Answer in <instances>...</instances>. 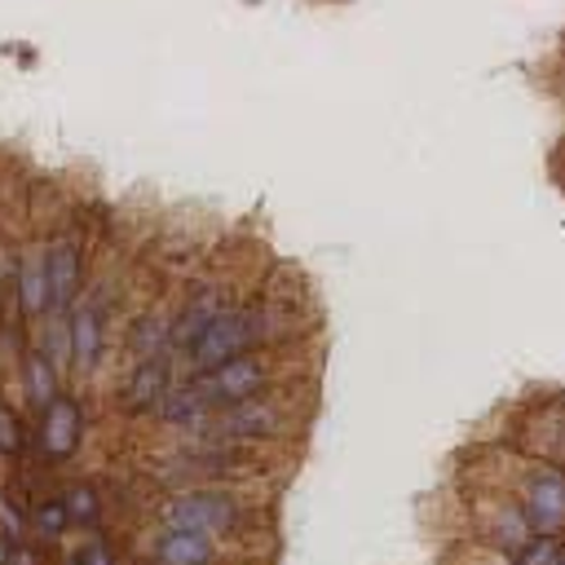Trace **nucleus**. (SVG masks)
Wrapping results in <instances>:
<instances>
[{
  "label": "nucleus",
  "instance_id": "f3484780",
  "mask_svg": "<svg viewBox=\"0 0 565 565\" xmlns=\"http://www.w3.org/2000/svg\"><path fill=\"white\" fill-rule=\"evenodd\" d=\"M62 508L71 516V534H93V530H110V494L102 490L97 477H66L57 481Z\"/></svg>",
  "mask_w": 565,
  "mask_h": 565
},
{
  "label": "nucleus",
  "instance_id": "2eb2a0df",
  "mask_svg": "<svg viewBox=\"0 0 565 565\" xmlns=\"http://www.w3.org/2000/svg\"><path fill=\"white\" fill-rule=\"evenodd\" d=\"M119 353H124V362L172 353V300L141 305V309L119 327Z\"/></svg>",
  "mask_w": 565,
  "mask_h": 565
},
{
  "label": "nucleus",
  "instance_id": "6ab92c4d",
  "mask_svg": "<svg viewBox=\"0 0 565 565\" xmlns=\"http://www.w3.org/2000/svg\"><path fill=\"white\" fill-rule=\"evenodd\" d=\"M53 565H128V561L110 530H93L75 547H53Z\"/></svg>",
  "mask_w": 565,
  "mask_h": 565
},
{
  "label": "nucleus",
  "instance_id": "393cba45",
  "mask_svg": "<svg viewBox=\"0 0 565 565\" xmlns=\"http://www.w3.org/2000/svg\"><path fill=\"white\" fill-rule=\"evenodd\" d=\"M128 565H150V561H128Z\"/></svg>",
  "mask_w": 565,
  "mask_h": 565
},
{
  "label": "nucleus",
  "instance_id": "b1692460",
  "mask_svg": "<svg viewBox=\"0 0 565 565\" xmlns=\"http://www.w3.org/2000/svg\"><path fill=\"white\" fill-rule=\"evenodd\" d=\"M556 565H565V543H561V556H556Z\"/></svg>",
  "mask_w": 565,
  "mask_h": 565
},
{
  "label": "nucleus",
  "instance_id": "9d476101",
  "mask_svg": "<svg viewBox=\"0 0 565 565\" xmlns=\"http://www.w3.org/2000/svg\"><path fill=\"white\" fill-rule=\"evenodd\" d=\"M181 366L172 353H159V358H137V362H124L119 380H115V411L124 419H150V411L159 406V397L177 384Z\"/></svg>",
  "mask_w": 565,
  "mask_h": 565
},
{
  "label": "nucleus",
  "instance_id": "5701e85b",
  "mask_svg": "<svg viewBox=\"0 0 565 565\" xmlns=\"http://www.w3.org/2000/svg\"><path fill=\"white\" fill-rule=\"evenodd\" d=\"M0 340H9V300L0 291Z\"/></svg>",
  "mask_w": 565,
  "mask_h": 565
},
{
  "label": "nucleus",
  "instance_id": "dca6fc26",
  "mask_svg": "<svg viewBox=\"0 0 565 565\" xmlns=\"http://www.w3.org/2000/svg\"><path fill=\"white\" fill-rule=\"evenodd\" d=\"M207 402H203V393L194 388V380L190 375H177V384L159 397V406L150 411V424L168 437V441H181V437H194L199 428H203V419H207Z\"/></svg>",
  "mask_w": 565,
  "mask_h": 565
},
{
  "label": "nucleus",
  "instance_id": "a211bd4d",
  "mask_svg": "<svg viewBox=\"0 0 565 565\" xmlns=\"http://www.w3.org/2000/svg\"><path fill=\"white\" fill-rule=\"evenodd\" d=\"M66 534H71V516L62 508L57 486L31 490V499H26V539H35L40 547H62Z\"/></svg>",
  "mask_w": 565,
  "mask_h": 565
},
{
  "label": "nucleus",
  "instance_id": "f257e3e1",
  "mask_svg": "<svg viewBox=\"0 0 565 565\" xmlns=\"http://www.w3.org/2000/svg\"><path fill=\"white\" fill-rule=\"evenodd\" d=\"M260 503L252 499V486H221V481H190V486H163L154 503L146 508L150 525L194 530L225 547L247 543L256 530Z\"/></svg>",
  "mask_w": 565,
  "mask_h": 565
},
{
  "label": "nucleus",
  "instance_id": "0eeeda50",
  "mask_svg": "<svg viewBox=\"0 0 565 565\" xmlns=\"http://www.w3.org/2000/svg\"><path fill=\"white\" fill-rule=\"evenodd\" d=\"M234 282L225 274H194L185 287L172 296V358L181 362L185 349L207 331V322L234 300Z\"/></svg>",
  "mask_w": 565,
  "mask_h": 565
},
{
  "label": "nucleus",
  "instance_id": "f03ea898",
  "mask_svg": "<svg viewBox=\"0 0 565 565\" xmlns=\"http://www.w3.org/2000/svg\"><path fill=\"white\" fill-rule=\"evenodd\" d=\"M300 433V402L291 397V384L230 402V406H212L203 428L194 437H216V441H234V446H256V450H282L291 437Z\"/></svg>",
  "mask_w": 565,
  "mask_h": 565
},
{
  "label": "nucleus",
  "instance_id": "39448f33",
  "mask_svg": "<svg viewBox=\"0 0 565 565\" xmlns=\"http://www.w3.org/2000/svg\"><path fill=\"white\" fill-rule=\"evenodd\" d=\"M66 327H71V375L75 380H97L106 371V362H110V349H115L110 291L88 278L84 296L66 309Z\"/></svg>",
  "mask_w": 565,
  "mask_h": 565
},
{
  "label": "nucleus",
  "instance_id": "4468645a",
  "mask_svg": "<svg viewBox=\"0 0 565 565\" xmlns=\"http://www.w3.org/2000/svg\"><path fill=\"white\" fill-rule=\"evenodd\" d=\"M13 375H18V397H22V411H40V406H49L62 388H66V375H62V366L26 335L18 349H13Z\"/></svg>",
  "mask_w": 565,
  "mask_h": 565
},
{
  "label": "nucleus",
  "instance_id": "aec40b11",
  "mask_svg": "<svg viewBox=\"0 0 565 565\" xmlns=\"http://www.w3.org/2000/svg\"><path fill=\"white\" fill-rule=\"evenodd\" d=\"M31 455V419L22 406H13L0 393V459L4 463H22Z\"/></svg>",
  "mask_w": 565,
  "mask_h": 565
},
{
  "label": "nucleus",
  "instance_id": "20e7f679",
  "mask_svg": "<svg viewBox=\"0 0 565 565\" xmlns=\"http://www.w3.org/2000/svg\"><path fill=\"white\" fill-rule=\"evenodd\" d=\"M84 441H88V402L79 388L66 384L49 406L31 415V455L44 472H53L75 463Z\"/></svg>",
  "mask_w": 565,
  "mask_h": 565
},
{
  "label": "nucleus",
  "instance_id": "f8f14e48",
  "mask_svg": "<svg viewBox=\"0 0 565 565\" xmlns=\"http://www.w3.org/2000/svg\"><path fill=\"white\" fill-rule=\"evenodd\" d=\"M146 543L132 547V561H150V565H225L230 547L194 534V530H172V525H150L141 534Z\"/></svg>",
  "mask_w": 565,
  "mask_h": 565
},
{
  "label": "nucleus",
  "instance_id": "ddd939ff",
  "mask_svg": "<svg viewBox=\"0 0 565 565\" xmlns=\"http://www.w3.org/2000/svg\"><path fill=\"white\" fill-rule=\"evenodd\" d=\"M516 428H521L516 433V446L525 450V459L565 463V393L530 402L525 406V419Z\"/></svg>",
  "mask_w": 565,
  "mask_h": 565
},
{
  "label": "nucleus",
  "instance_id": "412c9836",
  "mask_svg": "<svg viewBox=\"0 0 565 565\" xmlns=\"http://www.w3.org/2000/svg\"><path fill=\"white\" fill-rule=\"evenodd\" d=\"M565 534H530L512 556H503V565H556Z\"/></svg>",
  "mask_w": 565,
  "mask_h": 565
},
{
  "label": "nucleus",
  "instance_id": "423d86ee",
  "mask_svg": "<svg viewBox=\"0 0 565 565\" xmlns=\"http://www.w3.org/2000/svg\"><path fill=\"white\" fill-rule=\"evenodd\" d=\"M530 534H565V463L525 459L508 486Z\"/></svg>",
  "mask_w": 565,
  "mask_h": 565
},
{
  "label": "nucleus",
  "instance_id": "7ed1b4c3",
  "mask_svg": "<svg viewBox=\"0 0 565 565\" xmlns=\"http://www.w3.org/2000/svg\"><path fill=\"white\" fill-rule=\"evenodd\" d=\"M190 380H194V388L203 393L207 406H230V402H243V397L291 384V362H287L282 349H256V353H238V358H230L212 371H199Z\"/></svg>",
  "mask_w": 565,
  "mask_h": 565
},
{
  "label": "nucleus",
  "instance_id": "4be33fe9",
  "mask_svg": "<svg viewBox=\"0 0 565 565\" xmlns=\"http://www.w3.org/2000/svg\"><path fill=\"white\" fill-rule=\"evenodd\" d=\"M18 539L9 534V530H0V565H9V547H13Z\"/></svg>",
  "mask_w": 565,
  "mask_h": 565
},
{
  "label": "nucleus",
  "instance_id": "9b49d317",
  "mask_svg": "<svg viewBox=\"0 0 565 565\" xmlns=\"http://www.w3.org/2000/svg\"><path fill=\"white\" fill-rule=\"evenodd\" d=\"M468 534L477 547H490L499 556H512L525 539H530V525L512 499V490H486L472 499V521H468Z\"/></svg>",
  "mask_w": 565,
  "mask_h": 565
},
{
  "label": "nucleus",
  "instance_id": "6e6552de",
  "mask_svg": "<svg viewBox=\"0 0 565 565\" xmlns=\"http://www.w3.org/2000/svg\"><path fill=\"white\" fill-rule=\"evenodd\" d=\"M44 243V269H49V296H53V309L66 313L84 287H88V238L75 221H62L57 230L40 234Z\"/></svg>",
  "mask_w": 565,
  "mask_h": 565
},
{
  "label": "nucleus",
  "instance_id": "1a4fd4ad",
  "mask_svg": "<svg viewBox=\"0 0 565 565\" xmlns=\"http://www.w3.org/2000/svg\"><path fill=\"white\" fill-rule=\"evenodd\" d=\"M4 300L13 305V318L18 327H35L49 309H53V296H49V269H44V243L40 238H26L13 247V265H9V278H4Z\"/></svg>",
  "mask_w": 565,
  "mask_h": 565
}]
</instances>
